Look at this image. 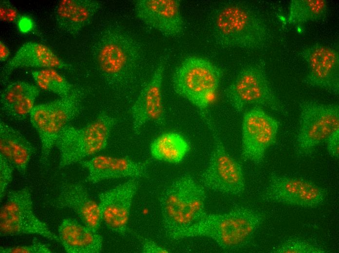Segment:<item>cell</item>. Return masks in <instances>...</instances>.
<instances>
[{"label":"cell","mask_w":339,"mask_h":253,"mask_svg":"<svg viewBox=\"0 0 339 253\" xmlns=\"http://www.w3.org/2000/svg\"><path fill=\"white\" fill-rule=\"evenodd\" d=\"M20 15L16 8L7 0L0 2V18L4 21L16 23L20 18Z\"/></svg>","instance_id":"4dcf8cb0"},{"label":"cell","mask_w":339,"mask_h":253,"mask_svg":"<svg viewBox=\"0 0 339 253\" xmlns=\"http://www.w3.org/2000/svg\"><path fill=\"white\" fill-rule=\"evenodd\" d=\"M15 169L13 165L0 154V199L1 201L5 191L12 181Z\"/></svg>","instance_id":"f546056e"},{"label":"cell","mask_w":339,"mask_h":253,"mask_svg":"<svg viewBox=\"0 0 339 253\" xmlns=\"http://www.w3.org/2000/svg\"><path fill=\"white\" fill-rule=\"evenodd\" d=\"M326 196L325 190L312 181L271 173L262 198L267 202L315 208L322 205Z\"/></svg>","instance_id":"7c38bea8"},{"label":"cell","mask_w":339,"mask_h":253,"mask_svg":"<svg viewBox=\"0 0 339 253\" xmlns=\"http://www.w3.org/2000/svg\"><path fill=\"white\" fill-rule=\"evenodd\" d=\"M1 236L38 235L60 242L44 222L35 215L31 192L27 187L11 190L0 210Z\"/></svg>","instance_id":"ba28073f"},{"label":"cell","mask_w":339,"mask_h":253,"mask_svg":"<svg viewBox=\"0 0 339 253\" xmlns=\"http://www.w3.org/2000/svg\"><path fill=\"white\" fill-rule=\"evenodd\" d=\"M116 121L115 118L102 112L83 127L65 126L55 144L59 153V168L79 163L105 148Z\"/></svg>","instance_id":"8992f818"},{"label":"cell","mask_w":339,"mask_h":253,"mask_svg":"<svg viewBox=\"0 0 339 253\" xmlns=\"http://www.w3.org/2000/svg\"><path fill=\"white\" fill-rule=\"evenodd\" d=\"M10 55V51L7 45L2 41H0V61L4 62Z\"/></svg>","instance_id":"e575fe53"},{"label":"cell","mask_w":339,"mask_h":253,"mask_svg":"<svg viewBox=\"0 0 339 253\" xmlns=\"http://www.w3.org/2000/svg\"><path fill=\"white\" fill-rule=\"evenodd\" d=\"M40 92L39 87L25 81L10 83L0 93L1 110L11 119L24 120L29 115Z\"/></svg>","instance_id":"603a6c76"},{"label":"cell","mask_w":339,"mask_h":253,"mask_svg":"<svg viewBox=\"0 0 339 253\" xmlns=\"http://www.w3.org/2000/svg\"><path fill=\"white\" fill-rule=\"evenodd\" d=\"M92 54L104 82L120 93L132 90L143 64L139 42L118 24L107 25L100 33Z\"/></svg>","instance_id":"6da1fadb"},{"label":"cell","mask_w":339,"mask_h":253,"mask_svg":"<svg viewBox=\"0 0 339 253\" xmlns=\"http://www.w3.org/2000/svg\"><path fill=\"white\" fill-rule=\"evenodd\" d=\"M19 30L23 33H27L32 30L33 22L32 19L28 17H20L18 22Z\"/></svg>","instance_id":"836d02e7"},{"label":"cell","mask_w":339,"mask_h":253,"mask_svg":"<svg viewBox=\"0 0 339 253\" xmlns=\"http://www.w3.org/2000/svg\"><path fill=\"white\" fill-rule=\"evenodd\" d=\"M204 186L189 174L174 180L163 191L159 199L162 221L167 235L177 239L183 231L207 214Z\"/></svg>","instance_id":"3957f363"},{"label":"cell","mask_w":339,"mask_h":253,"mask_svg":"<svg viewBox=\"0 0 339 253\" xmlns=\"http://www.w3.org/2000/svg\"><path fill=\"white\" fill-rule=\"evenodd\" d=\"M190 148L187 140L174 132L159 135L150 145V152L153 158L173 163L181 162Z\"/></svg>","instance_id":"d4e9b609"},{"label":"cell","mask_w":339,"mask_h":253,"mask_svg":"<svg viewBox=\"0 0 339 253\" xmlns=\"http://www.w3.org/2000/svg\"><path fill=\"white\" fill-rule=\"evenodd\" d=\"M265 219L264 215L245 207H237L220 214H207L178 236L177 239L205 236L222 249L230 251L246 245Z\"/></svg>","instance_id":"7a4b0ae2"},{"label":"cell","mask_w":339,"mask_h":253,"mask_svg":"<svg viewBox=\"0 0 339 253\" xmlns=\"http://www.w3.org/2000/svg\"><path fill=\"white\" fill-rule=\"evenodd\" d=\"M31 73L38 87L60 97L69 95L75 87L53 69L36 70Z\"/></svg>","instance_id":"4316f807"},{"label":"cell","mask_w":339,"mask_h":253,"mask_svg":"<svg viewBox=\"0 0 339 253\" xmlns=\"http://www.w3.org/2000/svg\"><path fill=\"white\" fill-rule=\"evenodd\" d=\"M68 70L71 65L57 56L47 46L36 42L24 43L3 67L1 78L5 82L13 70L19 68Z\"/></svg>","instance_id":"d6986e66"},{"label":"cell","mask_w":339,"mask_h":253,"mask_svg":"<svg viewBox=\"0 0 339 253\" xmlns=\"http://www.w3.org/2000/svg\"><path fill=\"white\" fill-rule=\"evenodd\" d=\"M139 179L131 178L98 195L102 221L112 231L121 235L127 232L131 208Z\"/></svg>","instance_id":"2e32d148"},{"label":"cell","mask_w":339,"mask_h":253,"mask_svg":"<svg viewBox=\"0 0 339 253\" xmlns=\"http://www.w3.org/2000/svg\"><path fill=\"white\" fill-rule=\"evenodd\" d=\"M297 151L302 156L310 154L339 129V108L337 104H324L313 101L300 103Z\"/></svg>","instance_id":"30bf717a"},{"label":"cell","mask_w":339,"mask_h":253,"mask_svg":"<svg viewBox=\"0 0 339 253\" xmlns=\"http://www.w3.org/2000/svg\"><path fill=\"white\" fill-rule=\"evenodd\" d=\"M134 9L140 20L166 36H175L183 31L180 0H138Z\"/></svg>","instance_id":"e0dca14e"},{"label":"cell","mask_w":339,"mask_h":253,"mask_svg":"<svg viewBox=\"0 0 339 253\" xmlns=\"http://www.w3.org/2000/svg\"><path fill=\"white\" fill-rule=\"evenodd\" d=\"M79 163L88 170L85 181L94 184L108 179H139L145 176L150 162L147 160L139 162L128 158L100 155L89 160H82Z\"/></svg>","instance_id":"ac0fdd59"},{"label":"cell","mask_w":339,"mask_h":253,"mask_svg":"<svg viewBox=\"0 0 339 253\" xmlns=\"http://www.w3.org/2000/svg\"><path fill=\"white\" fill-rule=\"evenodd\" d=\"M166 61L164 58L159 62L132 107V127L135 134H139L142 127L149 122L158 125L165 123L162 85Z\"/></svg>","instance_id":"9a60e30c"},{"label":"cell","mask_w":339,"mask_h":253,"mask_svg":"<svg viewBox=\"0 0 339 253\" xmlns=\"http://www.w3.org/2000/svg\"><path fill=\"white\" fill-rule=\"evenodd\" d=\"M142 250L144 253H165L170 251L150 240H144L142 242Z\"/></svg>","instance_id":"d6a6232c"},{"label":"cell","mask_w":339,"mask_h":253,"mask_svg":"<svg viewBox=\"0 0 339 253\" xmlns=\"http://www.w3.org/2000/svg\"><path fill=\"white\" fill-rule=\"evenodd\" d=\"M300 55L308 68L304 82L311 87L338 94L339 52L333 48L317 43L303 49Z\"/></svg>","instance_id":"5bb4252c"},{"label":"cell","mask_w":339,"mask_h":253,"mask_svg":"<svg viewBox=\"0 0 339 253\" xmlns=\"http://www.w3.org/2000/svg\"><path fill=\"white\" fill-rule=\"evenodd\" d=\"M82 89L75 87L68 95L35 105L29 116L41 143L40 162L45 164L60 130L80 113L84 97Z\"/></svg>","instance_id":"52a82bcc"},{"label":"cell","mask_w":339,"mask_h":253,"mask_svg":"<svg viewBox=\"0 0 339 253\" xmlns=\"http://www.w3.org/2000/svg\"><path fill=\"white\" fill-rule=\"evenodd\" d=\"M206 122L211 130L214 146L208 164L201 176V182L206 188L216 192L240 195L245 188L242 168L226 151L210 119Z\"/></svg>","instance_id":"8fae6325"},{"label":"cell","mask_w":339,"mask_h":253,"mask_svg":"<svg viewBox=\"0 0 339 253\" xmlns=\"http://www.w3.org/2000/svg\"><path fill=\"white\" fill-rule=\"evenodd\" d=\"M221 69L209 60L200 56L186 58L176 68L172 76L175 92L200 111L204 120L222 76Z\"/></svg>","instance_id":"5b68a950"},{"label":"cell","mask_w":339,"mask_h":253,"mask_svg":"<svg viewBox=\"0 0 339 253\" xmlns=\"http://www.w3.org/2000/svg\"><path fill=\"white\" fill-rule=\"evenodd\" d=\"M328 10L325 0H292L289 6L288 22L300 25L322 20L326 17Z\"/></svg>","instance_id":"484cf974"},{"label":"cell","mask_w":339,"mask_h":253,"mask_svg":"<svg viewBox=\"0 0 339 253\" xmlns=\"http://www.w3.org/2000/svg\"><path fill=\"white\" fill-rule=\"evenodd\" d=\"M231 106L239 112L247 106H261L277 112H284L283 107L272 89L264 70L250 65L241 70L225 90Z\"/></svg>","instance_id":"9c48e42d"},{"label":"cell","mask_w":339,"mask_h":253,"mask_svg":"<svg viewBox=\"0 0 339 253\" xmlns=\"http://www.w3.org/2000/svg\"><path fill=\"white\" fill-rule=\"evenodd\" d=\"M0 253H51L48 244H44L34 237L31 244L11 247H0Z\"/></svg>","instance_id":"f1b7e54d"},{"label":"cell","mask_w":339,"mask_h":253,"mask_svg":"<svg viewBox=\"0 0 339 253\" xmlns=\"http://www.w3.org/2000/svg\"><path fill=\"white\" fill-rule=\"evenodd\" d=\"M321 248L299 239H290L272 249L271 253H326Z\"/></svg>","instance_id":"83f0119b"},{"label":"cell","mask_w":339,"mask_h":253,"mask_svg":"<svg viewBox=\"0 0 339 253\" xmlns=\"http://www.w3.org/2000/svg\"><path fill=\"white\" fill-rule=\"evenodd\" d=\"M0 151L19 173L24 176L35 149L19 131L0 121Z\"/></svg>","instance_id":"cb8c5ba5"},{"label":"cell","mask_w":339,"mask_h":253,"mask_svg":"<svg viewBox=\"0 0 339 253\" xmlns=\"http://www.w3.org/2000/svg\"><path fill=\"white\" fill-rule=\"evenodd\" d=\"M212 29L215 41L224 48L262 49L271 38L263 18L240 3H230L219 8L213 17Z\"/></svg>","instance_id":"277c9868"},{"label":"cell","mask_w":339,"mask_h":253,"mask_svg":"<svg viewBox=\"0 0 339 253\" xmlns=\"http://www.w3.org/2000/svg\"><path fill=\"white\" fill-rule=\"evenodd\" d=\"M330 156L338 159L339 155V129L333 133L326 141Z\"/></svg>","instance_id":"1f68e13d"},{"label":"cell","mask_w":339,"mask_h":253,"mask_svg":"<svg viewBox=\"0 0 339 253\" xmlns=\"http://www.w3.org/2000/svg\"><path fill=\"white\" fill-rule=\"evenodd\" d=\"M100 7V2L94 0H60L54 10L57 26L69 35L76 36L90 24Z\"/></svg>","instance_id":"44dd1931"},{"label":"cell","mask_w":339,"mask_h":253,"mask_svg":"<svg viewBox=\"0 0 339 253\" xmlns=\"http://www.w3.org/2000/svg\"><path fill=\"white\" fill-rule=\"evenodd\" d=\"M57 207L73 211L84 224L97 232L102 218L99 204L89 194L80 183L65 184L60 188L56 199Z\"/></svg>","instance_id":"ffe728a7"},{"label":"cell","mask_w":339,"mask_h":253,"mask_svg":"<svg viewBox=\"0 0 339 253\" xmlns=\"http://www.w3.org/2000/svg\"><path fill=\"white\" fill-rule=\"evenodd\" d=\"M58 236L68 253H99L102 252L103 238L97 232L71 218L62 220Z\"/></svg>","instance_id":"7402d4cb"},{"label":"cell","mask_w":339,"mask_h":253,"mask_svg":"<svg viewBox=\"0 0 339 253\" xmlns=\"http://www.w3.org/2000/svg\"><path fill=\"white\" fill-rule=\"evenodd\" d=\"M279 126L276 119L260 108L245 112L242 122V158L260 163L266 150L276 142Z\"/></svg>","instance_id":"4fadbf2b"}]
</instances>
